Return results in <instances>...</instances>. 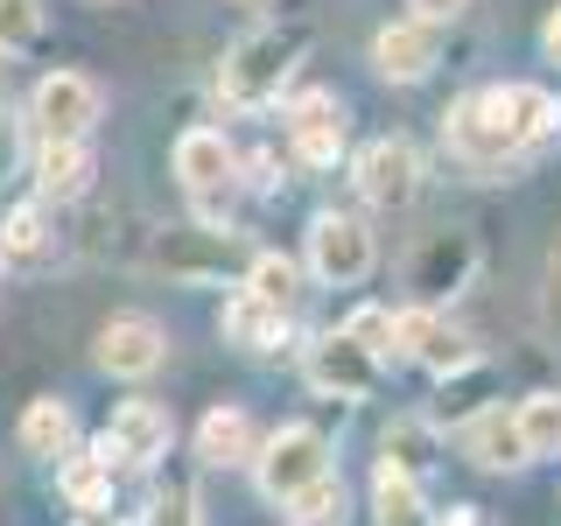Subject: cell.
Masks as SVG:
<instances>
[{"mask_svg": "<svg viewBox=\"0 0 561 526\" xmlns=\"http://www.w3.org/2000/svg\"><path fill=\"white\" fill-rule=\"evenodd\" d=\"M443 140H449V155H456V162H463V169H478V175H484V169H505V162H519V155L505 148V140L491 134V127H484L478 99H456L449 113H443Z\"/></svg>", "mask_w": 561, "mask_h": 526, "instance_id": "44dd1931", "label": "cell"}, {"mask_svg": "<svg viewBox=\"0 0 561 526\" xmlns=\"http://www.w3.org/2000/svg\"><path fill=\"white\" fill-rule=\"evenodd\" d=\"M540 57H548V64H561V8L548 14V22H540Z\"/></svg>", "mask_w": 561, "mask_h": 526, "instance_id": "836d02e7", "label": "cell"}, {"mask_svg": "<svg viewBox=\"0 0 561 526\" xmlns=\"http://www.w3.org/2000/svg\"><path fill=\"white\" fill-rule=\"evenodd\" d=\"M470 99H478L484 127L499 134L513 155L540 148V140H548V134L561 127V105H554L548 84H484V92H470Z\"/></svg>", "mask_w": 561, "mask_h": 526, "instance_id": "ba28073f", "label": "cell"}, {"mask_svg": "<svg viewBox=\"0 0 561 526\" xmlns=\"http://www.w3.org/2000/svg\"><path fill=\"white\" fill-rule=\"evenodd\" d=\"M309 43H316L309 22H260V28H245L239 43L225 49V64H218V99L239 105V113L274 105L295 84V70L309 64Z\"/></svg>", "mask_w": 561, "mask_h": 526, "instance_id": "6da1fadb", "label": "cell"}, {"mask_svg": "<svg viewBox=\"0 0 561 526\" xmlns=\"http://www.w3.org/2000/svg\"><path fill=\"white\" fill-rule=\"evenodd\" d=\"M323 478H337V449H330V435L316 428V421L274 428L267 443H260V456H253V484H260V499H274V505H295Z\"/></svg>", "mask_w": 561, "mask_h": 526, "instance_id": "3957f363", "label": "cell"}, {"mask_svg": "<svg viewBox=\"0 0 561 526\" xmlns=\"http://www.w3.org/2000/svg\"><path fill=\"white\" fill-rule=\"evenodd\" d=\"M351 183L373 210H408L421 197V148L408 134H379L351 155Z\"/></svg>", "mask_w": 561, "mask_h": 526, "instance_id": "52a82bcc", "label": "cell"}, {"mask_svg": "<svg viewBox=\"0 0 561 526\" xmlns=\"http://www.w3.org/2000/svg\"><path fill=\"white\" fill-rule=\"evenodd\" d=\"M470 274H478V245H470L463 232H435V239H421V253L408 260L414 309H435V316H443L449 295H463V288H470Z\"/></svg>", "mask_w": 561, "mask_h": 526, "instance_id": "8fae6325", "label": "cell"}, {"mask_svg": "<svg viewBox=\"0 0 561 526\" xmlns=\"http://www.w3.org/2000/svg\"><path fill=\"white\" fill-rule=\"evenodd\" d=\"M197 456L210 470H253V456H260V428H253V414L245 408H210L197 421Z\"/></svg>", "mask_w": 561, "mask_h": 526, "instance_id": "ffe728a7", "label": "cell"}, {"mask_svg": "<svg viewBox=\"0 0 561 526\" xmlns=\"http://www.w3.org/2000/svg\"><path fill=\"white\" fill-rule=\"evenodd\" d=\"M344 519H351V491H344V478L309 484L302 499L288 505V526H344Z\"/></svg>", "mask_w": 561, "mask_h": 526, "instance_id": "f546056e", "label": "cell"}, {"mask_svg": "<svg viewBox=\"0 0 561 526\" xmlns=\"http://www.w3.org/2000/svg\"><path fill=\"white\" fill-rule=\"evenodd\" d=\"M49 260H57V225H49V210L43 204H14L8 218H0V267L43 274Z\"/></svg>", "mask_w": 561, "mask_h": 526, "instance_id": "e0dca14e", "label": "cell"}, {"mask_svg": "<svg viewBox=\"0 0 561 526\" xmlns=\"http://www.w3.org/2000/svg\"><path fill=\"white\" fill-rule=\"evenodd\" d=\"M22 449L28 456H57V464L78 449V414H70V400H57V393L28 400L22 408Z\"/></svg>", "mask_w": 561, "mask_h": 526, "instance_id": "603a6c76", "label": "cell"}, {"mask_svg": "<svg viewBox=\"0 0 561 526\" xmlns=\"http://www.w3.org/2000/svg\"><path fill=\"white\" fill-rule=\"evenodd\" d=\"M218 330H225V344H239V351H280V344H288V309H274V302H260V295L232 288L225 309H218Z\"/></svg>", "mask_w": 561, "mask_h": 526, "instance_id": "d6986e66", "label": "cell"}, {"mask_svg": "<svg viewBox=\"0 0 561 526\" xmlns=\"http://www.w3.org/2000/svg\"><path fill=\"white\" fill-rule=\"evenodd\" d=\"M148 526H204V505H197V484L190 478H169L148 505Z\"/></svg>", "mask_w": 561, "mask_h": 526, "instance_id": "4dcf8cb0", "label": "cell"}, {"mask_svg": "<svg viewBox=\"0 0 561 526\" xmlns=\"http://www.w3.org/2000/svg\"><path fill=\"white\" fill-rule=\"evenodd\" d=\"M175 449V414L162 400H119L99 428V456L113 470H154Z\"/></svg>", "mask_w": 561, "mask_h": 526, "instance_id": "8992f818", "label": "cell"}, {"mask_svg": "<svg viewBox=\"0 0 561 526\" xmlns=\"http://www.w3.org/2000/svg\"><path fill=\"white\" fill-rule=\"evenodd\" d=\"M175 183H183L197 204H232V190H239V148L218 127H190L183 140H175Z\"/></svg>", "mask_w": 561, "mask_h": 526, "instance_id": "7c38bea8", "label": "cell"}, {"mask_svg": "<svg viewBox=\"0 0 561 526\" xmlns=\"http://www.w3.org/2000/svg\"><path fill=\"white\" fill-rule=\"evenodd\" d=\"M463 456H470L478 470H519V464H534V456H526V435H519V414H513V408L470 414V421H463Z\"/></svg>", "mask_w": 561, "mask_h": 526, "instance_id": "ac0fdd59", "label": "cell"}, {"mask_svg": "<svg viewBox=\"0 0 561 526\" xmlns=\"http://www.w3.org/2000/svg\"><path fill=\"white\" fill-rule=\"evenodd\" d=\"M373 526H435L428 499H421L414 478H400V470H373Z\"/></svg>", "mask_w": 561, "mask_h": 526, "instance_id": "cb8c5ba5", "label": "cell"}, {"mask_svg": "<svg viewBox=\"0 0 561 526\" xmlns=\"http://www.w3.org/2000/svg\"><path fill=\"white\" fill-rule=\"evenodd\" d=\"M99 373L113 379H154L169 365V330L154 323V316H113V323L99 330Z\"/></svg>", "mask_w": 561, "mask_h": 526, "instance_id": "4fadbf2b", "label": "cell"}, {"mask_svg": "<svg viewBox=\"0 0 561 526\" xmlns=\"http://www.w3.org/2000/svg\"><path fill=\"white\" fill-rule=\"evenodd\" d=\"M302 267L323 281V288H358L365 274L379 267V239L358 210H316L302 232Z\"/></svg>", "mask_w": 561, "mask_h": 526, "instance_id": "277c9868", "label": "cell"}, {"mask_svg": "<svg viewBox=\"0 0 561 526\" xmlns=\"http://www.w3.org/2000/svg\"><path fill=\"white\" fill-rule=\"evenodd\" d=\"M414 8V22H428V28H443V22H456V14L470 8V0H408Z\"/></svg>", "mask_w": 561, "mask_h": 526, "instance_id": "1f68e13d", "label": "cell"}, {"mask_svg": "<svg viewBox=\"0 0 561 526\" xmlns=\"http://www.w3.org/2000/svg\"><path fill=\"white\" fill-rule=\"evenodd\" d=\"M0 119H8V64H0Z\"/></svg>", "mask_w": 561, "mask_h": 526, "instance_id": "e575fe53", "label": "cell"}, {"mask_svg": "<svg viewBox=\"0 0 561 526\" xmlns=\"http://www.w3.org/2000/svg\"><path fill=\"white\" fill-rule=\"evenodd\" d=\"M513 414H519L526 456H561V393H526Z\"/></svg>", "mask_w": 561, "mask_h": 526, "instance_id": "83f0119b", "label": "cell"}, {"mask_svg": "<svg viewBox=\"0 0 561 526\" xmlns=\"http://www.w3.org/2000/svg\"><path fill=\"white\" fill-rule=\"evenodd\" d=\"M379 373H386V365L365 358L344 330H316V338L302 344V379L323 400H373L379 393Z\"/></svg>", "mask_w": 561, "mask_h": 526, "instance_id": "9c48e42d", "label": "cell"}, {"mask_svg": "<svg viewBox=\"0 0 561 526\" xmlns=\"http://www.w3.org/2000/svg\"><path fill=\"white\" fill-rule=\"evenodd\" d=\"M92 140H35V190H43L49 204H78L84 190H92Z\"/></svg>", "mask_w": 561, "mask_h": 526, "instance_id": "2e32d148", "label": "cell"}, {"mask_svg": "<svg viewBox=\"0 0 561 526\" xmlns=\"http://www.w3.org/2000/svg\"><path fill=\"white\" fill-rule=\"evenodd\" d=\"M443 64V28H428V22H386L379 35H373V70L386 84H421L428 70Z\"/></svg>", "mask_w": 561, "mask_h": 526, "instance_id": "9a60e30c", "label": "cell"}, {"mask_svg": "<svg viewBox=\"0 0 561 526\" xmlns=\"http://www.w3.org/2000/svg\"><path fill=\"white\" fill-rule=\"evenodd\" d=\"M99 113H105V92L84 78V70H49V78H35V92H28L35 140H92Z\"/></svg>", "mask_w": 561, "mask_h": 526, "instance_id": "5b68a950", "label": "cell"}, {"mask_svg": "<svg viewBox=\"0 0 561 526\" xmlns=\"http://www.w3.org/2000/svg\"><path fill=\"white\" fill-rule=\"evenodd\" d=\"M344 338L365 351V358H400V338H393V309H379V302H365V309H351L344 316Z\"/></svg>", "mask_w": 561, "mask_h": 526, "instance_id": "f1b7e54d", "label": "cell"}, {"mask_svg": "<svg viewBox=\"0 0 561 526\" xmlns=\"http://www.w3.org/2000/svg\"><path fill=\"white\" fill-rule=\"evenodd\" d=\"M379 449H386V456H379L386 470H400V478L421 484V478H428V464H435V428H428V421H393Z\"/></svg>", "mask_w": 561, "mask_h": 526, "instance_id": "4316f807", "label": "cell"}, {"mask_svg": "<svg viewBox=\"0 0 561 526\" xmlns=\"http://www.w3.org/2000/svg\"><path fill=\"white\" fill-rule=\"evenodd\" d=\"M548 323H554V338H561V245H554V260H548Z\"/></svg>", "mask_w": 561, "mask_h": 526, "instance_id": "d6a6232c", "label": "cell"}, {"mask_svg": "<svg viewBox=\"0 0 561 526\" xmlns=\"http://www.w3.org/2000/svg\"><path fill=\"white\" fill-rule=\"evenodd\" d=\"M57 484H64V499L78 505L84 519H99V513H113V491H119V470L99 456V443L92 449H70L64 464H57Z\"/></svg>", "mask_w": 561, "mask_h": 526, "instance_id": "7402d4cb", "label": "cell"}, {"mask_svg": "<svg viewBox=\"0 0 561 526\" xmlns=\"http://www.w3.org/2000/svg\"><path fill=\"white\" fill-rule=\"evenodd\" d=\"M344 99L337 92H302V99H288V148H295V162L302 169H337V155H344Z\"/></svg>", "mask_w": 561, "mask_h": 526, "instance_id": "5bb4252c", "label": "cell"}, {"mask_svg": "<svg viewBox=\"0 0 561 526\" xmlns=\"http://www.w3.org/2000/svg\"><path fill=\"white\" fill-rule=\"evenodd\" d=\"M148 267L169 274L175 288H239L253 267V245L239 232H218V225H169L148 245Z\"/></svg>", "mask_w": 561, "mask_h": 526, "instance_id": "7a4b0ae2", "label": "cell"}, {"mask_svg": "<svg viewBox=\"0 0 561 526\" xmlns=\"http://www.w3.org/2000/svg\"><path fill=\"white\" fill-rule=\"evenodd\" d=\"M239 288L295 316V302H302V267H295L288 253H253V267H245V281H239Z\"/></svg>", "mask_w": 561, "mask_h": 526, "instance_id": "d4e9b609", "label": "cell"}, {"mask_svg": "<svg viewBox=\"0 0 561 526\" xmlns=\"http://www.w3.org/2000/svg\"><path fill=\"white\" fill-rule=\"evenodd\" d=\"M43 35H49V8H43V0H0V64L35 57Z\"/></svg>", "mask_w": 561, "mask_h": 526, "instance_id": "484cf974", "label": "cell"}, {"mask_svg": "<svg viewBox=\"0 0 561 526\" xmlns=\"http://www.w3.org/2000/svg\"><path fill=\"white\" fill-rule=\"evenodd\" d=\"M393 338H400V358H414L421 373H435V379H456V373L478 365V344L435 309H414V302L393 309Z\"/></svg>", "mask_w": 561, "mask_h": 526, "instance_id": "30bf717a", "label": "cell"}]
</instances>
